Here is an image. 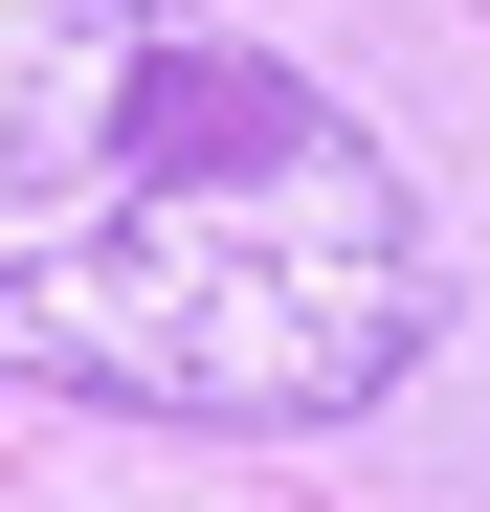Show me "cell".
Masks as SVG:
<instances>
[{"mask_svg": "<svg viewBox=\"0 0 490 512\" xmlns=\"http://www.w3.org/2000/svg\"><path fill=\"white\" fill-rule=\"evenodd\" d=\"M424 179L201 0H0V379L134 423H357L424 379Z\"/></svg>", "mask_w": 490, "mask_h": 512, "instance_id": "obj_1", "label": "cell"}]
</instances>
